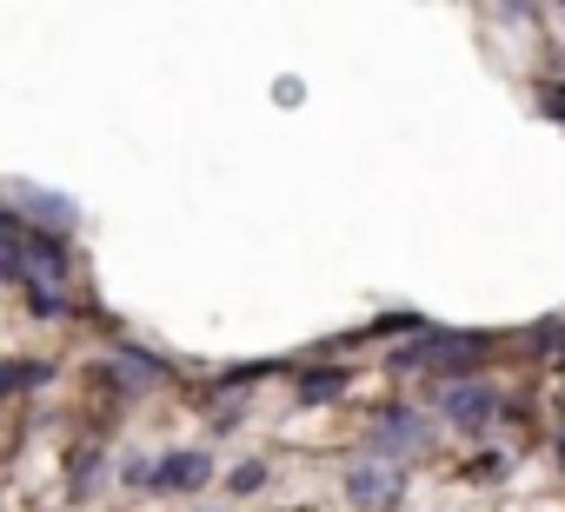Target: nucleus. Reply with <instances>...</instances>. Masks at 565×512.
<instances>
[{"label": "nucleus", "instance_id": "1", "mask_svg": "<svg viewBox=\"0 0 565 512\" xmlns=\"http://www.w3.org/2000/svg\"><path fill=\"white\" fill-rule=\"evenodd\" d=\"M0 280L21 287L41 320L67 313V246L47 239L34 220H21L8 200H0Z\"/></svg>", "mask_w": 565, "mask_h": 512}, {"label": "nucleus", "instance_id": "2", "mask_svg": "<svg viewBox=\"0 0 565 512\" xmlns=\"http://www.w3.org/2000/svg\"><path fill=\"white\" fill-rule=\"evenodd\" d=\"M486 353V333H419L413 346L393 353L399 373H426V366H446V373H472Z\"/></svg>", "mask_w": 565, "mask_h": 512}, {"label": "nucleus", "instance_id": "3", "mask_svg": "<svg viewBox=\"0 0 565 512\" xmlns=\"http://www.w3.org/2000/svg\"><path fill=\"white\" fill-rule=\"evenodd\" d=\"M206 472H213L206 452H160V459H134L127 466V479L147 486V492H200Z\"/></svg>", "mask_w": 565, "mask_h": 512}, {"label": "nucleus", "instance_id": "4", "mask_svg": "<svg viewBox=\"0 0 565 512\" xmlns=\"http://www.w3.org/2000/svg\"><path fill=\"white\" fill-rule=\"evenodd\" d=\"M459 426H486L492 413H499V393L492 386H479V380H459V386H446V399H439Z\"/></svg>", "mask_w": 565, "mask_h": 512}, {"label": "nucleus", "instance_id": "5", "mask_svg": "<svg viewBox=\"0 0 565 512\" xmlns=\"http://www.w3.org/2000/svg\"><path fill=\"white\" fill-rule=\"evenodd\" d=\"M399 486H406V472H386V466H360V472H347V499H353V505H386Z\"/></svg>", "mask_w": 565, "mask_h": 512}, {"label": "nucleus", "instance_id": "6", "mask_svg": "<svg viewBox=\"0 0 565 512\" xmlns=\"http://www.w3.org/2000/svg\"><path fill=\"white\" fill-rule=\"evenodd\" d=\"M47 380H54L47 360H0V399H8V393H28V386H47Z\"/></svg>", "mask_w": 565, "mask_h": 512}, {"label": "nucleus", "instance_id": "7", "mask_svg": "<svg viewBox=\"0 0 565 512\" xmlns=\"http://www.w3.org/2000/svg\"><path fill=\"white\" fill-rule=\"evenodd\" d=\"M386 419H393V426H380V433H373V446H380V452H399V446H419V439H426V426H419L413 413H386Z\"/></svg>", "mask_w": 565, "mask_h": 512}, {"label": "nucleus", "instance_id": "8", "mask_svg": "<svg viewBox=\"0 0 565 512\" xmlns=\"http://www.w3.org/2000/svg\"><path fill=\"white\" fill-rule=\"evenodd\" d=\"M347 380H353V373H307V380H300V399H307V406H327L333 393H347Z\"/></svg>", "mask_w": 565, "mask_h": 512}, {"label": "nucleus", "instance_id": "9", "mask_svg": "<svg viewBox=\"0 0 565 512\" xmlns=\"http://www.w3.org/2000/svg\"><path fill=\"white\" fill-rule=\"evenodd\" d=\"M226 486H233V492H259V486H266V466H259V459H246V466H233V479H226Z\"/></svg>", "mask_w": 565, "mask_h": 512}, {"label": "nucleus", "instance_id": "10", "mask_svg": "<svg viewBox=\"0 0 565 512\" xmlns=\"http://www.w3.org/2000/svg\"><path fill=\"white\" fill-rule=\"evenodd\" d=\"M545 114H552V120H565V94H558V87H545Z\"/></svg>", "mask_w": 565, "mask_h": 512}, {"label": "nucleus", "instance_id": "11", "mask_svg": "<svg viewBox=\"0 0 565 512\" xmlns=\"http://www.w3.org/2000/svg\"><path fill=\"white\" fill-rule=\"evenodd\" d=\"M558 452H565V433H558Z\"/></svg>", "mask_w": 565, "mask_h": 512}]
</instances>
